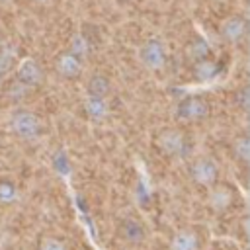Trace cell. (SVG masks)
Segmentation results:
<instances>
[{"mask_svg":"<svg viewBox=\"0 0 250 250\" xmlns=\"http://www.w3.org/2000/svg\"><path fill=\"white\" fill-rule=\"evenodd\" d=\"M111 92V82L105 74H92L86 82V98H98L107 100Z\"/></svg>","mask_w":250,"mask_h":250,"instance_id":"obj_14","label":"cell"},{"mask_svg":"<svg viewBox=\"0 0 250 250\" xmlns=\"http://www.w3.org/2000/svg\"><path fill=\"white\" fill-rule=\"evenodd\" d=\"M82 68H84L82 61H80L78 57L70 55L68 51L59 53L57 59H55V72H57L61 78H64V80H74V78H78V76L82 74Z\"/></svg>","mask_w":250,"mask_h":250,"instance_id":"obj_9","label":"cell"},{"mask_svg":"<svg viewBox=\"0 0 250 250\" xmlns=\"http://www.w3.org/2000/svg\"><path fill=\"white\" fill-rule=\"evenodd\" d=\"M137 57H139V62L150 72H160L168 62L166 45L156 37L145 39L137 51Z\"/></svg>","mask_w":250,"mask_h":250,"instance_id":"obj_3","label":"cell"},{"mask_svg":"<svg viewBox=\"0 0 250 250\" xmlns=\"http://www.w3.org/2000/svg\"><path fill=\"white\" fill-rule=\"evenodd\" d=\"M209 113H211V104H209V100L205 96H199V94L184 96L174 107V115L182 123L203 121V119H207Z\"/></svg>","mask_w":250,"mask_h":250,"instance_id":"obj_2","label":"cell"},{"mask_svg":"<svg viewBox=\"0 0 250 250\" xmlns=\"http://www.w3.org/2000/svg\"><path fill=\"white\" fill-rule=\"evenodd\" d=\"M248 29H250V23H248V18L242 16V14H232L229 18H225L219 25V35L225 43H230V45H236L240 43L246 35H248Z\"/></svg>","mask_w":250,"mask_h":250,"instance_id":"obj_6","label":"cell"},{"mask_svg":"<svg viewBox=\"0 0 250 250\" xmlns=\"http://www.w3.org/2000/svg\"><path fill=\"white\" fill-rule=\"evenodd\" d=\"M230 154L238 164H242V166L248 164V160H250V135L246 131H240V133H236L232 137Z\"/></svg>","mask_w":250,"mask_h":250,"instance_id":"obj_13","label":"cell"},{"mask_svg":"<svg viewBox=\"0 0 250 250\" xmlns=\"http://www.w3.org/2000/svg\"><path fill=\"white\" fill-rule=\"evenodd\" d=\"M236 104L240 105L242 111L248 109V104H250V98H248V86H242V88L236 92Z\"/></svg>","mask_w":250,"mask_h":250,"instance_id":"obj_22","label":"cell"},{"mask_svg":"<svg viewBox=\"0 0 250 250\" xmlns=\"http://www.w3.org/2000/svg\"><path fill=\"white\" fill-rule=\"evenodd\" d=\"M119 2H137V0H119Z\"/></svg>","mask_w":250,"mask_h":250,"instance_id":"obj_25","label":"cell"},{"mask_svg":"<svg viewBox=\"0 0 250 250\" xmlns=\"http://www.w3.org/2000/svg\"><path fill=\"white\" fill-rule=\"evenodd\" d=\"M14 4V0H0V8H10Z\"/></svg>","mask_w":250,"mask_h":250,"instance_id":"obj_23","label":"cell"},{"mask_svg":"<svg viewBox=\"0 0 250 250\" xmlns=\"http://www.w3.org/2000/svg\"><path fill=\"white\" fill-rule=\"evenodd\" d=\"M156 146L168 158H188L193 152L191 137L180 127H164L156 133Z\"/></svg>","mask_w":250,"mask_h":250,"instance_id":"obj_1","label":"cell"},{"mask_svg":"<svg viewBox=\"0 0 250 250\" xmlns=\"http://www.w3.org/2000/svg\"><path fill=\"white\" fill-rule=\"evenodd\" d=\"M66 51H68L70 55L78 57L80 61H84V57H88V53H90V41H88V37H86L84 33L76 31V33L70 37Z\"/></svg>","mask_w":250,"mask_h":250,"instance_id":"obj_17","label":"cell"},{"mask_svg":"<svg viewBox=\"0 0 250 250\" xmlns=\"http://www.w3.org/2000/svg\"><path fill=\"white\" fill-rule=\"evenodd\" d=\"M117 232L127 244H143L146 240V229L137 217H125L119 223Z\"/></svg>","mask_w":250,"mask_h":250,"instance_id":"obj_10","label":"cell"},{"mask_svg":"<svg viewBox=\"0 0 250 250\" xmlns=\"http://www.w3.org/2000/svg\"><path fill=\"white\" fill-rule=\"evenodd\" d=\"M170 250H201V238L193 229H180L170 240Z\"/></svg>","mask_w":250,"mask_h":250,"instance_id":"obj_11","label":"cell"},{"mask_svg":"<svg viewBox=\"0 0 250 250\" xmlns=\"http://www.w3.org/2000/svg\"><path fill=\"white\" fill-rule=\"evenodd\" d=\"M217 74H219V64H217V61L213 57L195 61L191 64V76L197 82H211V80L217 78Z\"/></svg>","mask_w":250,"mask_h":250,"instance_id":"obj_12","label":"cell"},{"mask_svg":"<svg viewBox=\"0 0 250 250\" xmlns=\"http://www.w3.org/2000/svg\"><path fill=\"white\" fill-rule=\"evenodd\" d=\"M2 82H4V78H2V76H0V86H2Z\"/></svg>","mask_w":250,"mask_h":250,"instance_id":"obj_26","label":"cell"},{"mask_svg":"<svg viewBox=\"0 0 250 250\" xmlns=\"http://www.w3.org/2000/svg\"><path fill=\"white\" fill-rule=\"evenodd\" d=\"M84 111L92 121H104L109 115V105L107 100H98V98H86L84 100Z\"/></svg>","mask_w":250,"mask_h":250,"instance_id":"obj_16","label":"cell"},{"mask_svg":"<svg viewBox=\"0 0 250 250\" xmlns=\"http://www.w3.org/2000/svg\"><path fill=\"white\" fill-rule=\"evenodd\" d=\"M207 205L213 213H225L234 205V191L227 184H213L207 193Z\"/></svg>","mask_w":250,"mask_h":250,"instance_id":"obj_8","label":"cell"},{"mask_svg":"<svg viewBox=\"0 0 250 250\" xmlns=\"http://www.w3.org/2000/svg\"><path fill=\"white\" fill-rule=\"evenodd\" d=\"M188 176L193 184L211 188L219 180V166L211 156H193L188 164Z\"/></svg>","mask_w":250,"mask_h":250,"instance_id":"obj_5","label":"cell"},{"mask_svg":"<svg viewBox=\"0 0 250 250\" xmlns=\"http://www.w3.org/2000/svg\"><path fill=\"white\" fill-rule=\"evenodd\" d=\"M8 127L23 141H33L41 135V119L29 109H16L8 119Z\"/></svg>","mask_w":250,"mask_h":250,"instance_id":"obj_4","label":"cell"},{"mask_svg":"<svg viewBox=\"0 0 250 250\" xmlns=\"http://www.w3.org/2000/svg\"><path fill=\"white\" fill-rule=\"evenodd\" d=\"M31 2H35V4H39V6H47V4H51L53 0H31Z\"/></svg>","mask_w":250,"mask_h":250,"instance_id":"obj_24","label":"cell"},{"mask_svg":"<svg viewBox=\"0 0 250 250\" xmlns=\"http://www.w3.org/2000/svg\"><path fill=\"white\" fill-rule=\"evenodd\" d=\"M186 55L191 59V62L201 61V59H207V57H213L207 39H203L201 35H193V37L188 41V45H186Z\"/></svg>","mask_w":250,"mask_h":250,"instance_id":"obj_15","label":"cell"},{"mask_svg":"<svg viewBox=\"0 0 250 250\" xmlns=\"http://www.w3.org/2000/svg\"><path fill=\"white\" fill-rule=\"evenodd\" d=\"M27 92H29V88H27V86H23L21 82L14 80V82H12V86H10V90H8V98H10V100H14V102H20V100H23V98L27 96Z\"/></svg>","mask_w":250,"mask_h":250,"instance_id":"obj_21","label":"cell"},{"mask_svg":"<svg viewBox=\"0 0 250 250\" xmlns=\"http://www.w3.org/2000/svg\"><path fill=\"white\" fill-rule=\"evenodd\" d=\"M16 64H18V61H16V55L14 53H8L6 49L0 51V76L2 78L6 74H10L12 70H16Z\"/></svg>","mask_w":250,"mask_h":250,"instance_id":"obj_20","label":"cell"},{"mask_svg":"<svg viewBox=\"0 0 250 250\" xmlns=\"http://www.w3.org/2000/svg\"><path fill=\"white\" fill-rule=\"evenodd\" d=\"M18 199V188L12 180H0V203L8 205Z\"/></svg>","mask_w":250,"mask_h":250,"instance_id":"obj_18","label":"cell"},{"mask_svg":"<svg viewBox=\"0 0 250 250\" xmlns=\"http://www.w3.org/2000/svg\"><path fill=\"white\" fill-rule=\"evenodd\" d=\"M16 80L21 82L23 86H27L29 90H33V88L43 84L45 74H43V68L39 66V62L35 59L27 57V59L18 61V64H16Z\"/></svg>","mask_w":250,"mask_h":250,"instance_id":"obj_7","label":"cell"},{"mask_svg":"<svg viewBox=\"0 0 250 250\" xmlns=\"http://www.w3.org/2000/svg\"><path fill=\"white\" fill-rule=\"evenodd\" d=\"M39 250H68V244L59 236L45 234L39 240Z\"/></svg>","mask_w":250,"mask_h":250,"instance_id":"obj_19","label":"cell"}]
</instances>
